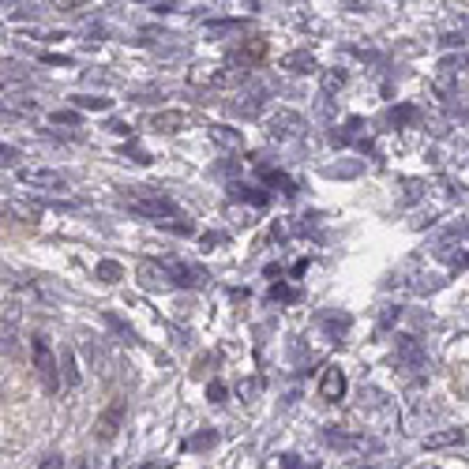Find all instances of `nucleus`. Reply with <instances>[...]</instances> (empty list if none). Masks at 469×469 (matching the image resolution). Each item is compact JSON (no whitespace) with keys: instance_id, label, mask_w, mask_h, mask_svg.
Wrapping results in <instances>:
<instances>
[{"instance_id":"nucleus-3","label":"nucleus","mask_w":469,"mask_h":469,"mask_svg":"<svg viewBox=\"0 0 469 469\" xmlns=\"http://www.w3.org/2000/svg\"><path fill=\"white\" fill-rule=\"evenodd\" d=\"M19 181L34 191H64L68 188V177L57 173V169H46V165H34V169H19Z\"/></svg>"},{"instance_id":"nucleus-2","label":"nucleus","mask_w":469,"mask_h":469,"mask_svg":"<svg viewBox=\"0 0 469 469\" xmlns=\"http://www.w3.org/2000/svg\"><path fill=\"white\" fill-rule=\"evenodd\" d=\"M34 368H38L41 383H46V391L60 387V357H53L46 334H34Z\"/></svg>"},{"instance_id":"nucleus-26","label":"nucleus","mask_w":469,"mask_h":469,"mask_svg":"<svg viewBox=\"0 0 469 469\" xmlns=\"http://www.w3.org/2000/svg\"><path fill=\"white\" fill-rule=\"evenodd\" d=\"M402 315V308H394V305H387L379 312V331H387V327H394V319Z\"/></svg>"},{"instance_id":"nucleus-29","label":"nucleus","mask_w":469,"mask_h":469,"mask_svg":"<svg viewBox=\"0 0 469 469\" xmlns=\"http://www.w3.org/2000/svg\"><path fill=\"white\" fill-rule=\"evenodd\" d=\"M105 323H110V327H113V331H117V334L124 338V342H132V338H136V334H132V327H124L117 315H105Z\"/></svg>"},{"instance_id":"nucleus-22","label":"nucleus","mask_w":469,"mask_h":469,"mask_svg":"<svg viewBox=\"0 0 469 469\" xmlns=\"http://www.w3.org/2000/svg\"><path fill=\"white\" fill-rule=\"evenodd\" d=\"M233 188V196H237V199H252L255 207H263L267 203V191H248L244 184H229Z\"/></svg>"},{"instance_id":"nucleus-24","label":"nucleus","mask_w":469,"mask_h":469,"mask_svg":"<svg viewBox=\"0 0 469 469\" xmlns=\"http://www.w3.org/2000/svg\"><path fill=\"white\" fill-rule=\"evenodd\" d=\"M49 120H53V124H68V128H79V113H75V110H57V113H49Z\"/></svg>"},{"instance_id":"nucleus-36","label":"nucleus","mask_w":469,"mask_h":469,"mask_svg":"<svg viewBox=\"0 0 469 469\" xmlns=\"http://www.w3.org/2000/svg\"><path fill=\"white\" fill-rule=\"evenodd\" d=\"M465 31H458V34H443V46H465Z\"/></svg>"},{"instance_id":"nucleus-1","label":"nucleus","mask_w":469,"mask_h":469,"mask_svg":"<svg viewBox=\"0 0 469 469\" xmlns=\"http://www.w3.org/2000/svg\"><path fill=\"white\" fill-rule=\"evenodd\" d=\"M263 128H267V136L274 139V143H293V139H301L305 136V117L296 113V110H289V105H282V110H274L267 120H263Z\"/></svg>"},{"instance_id":"nucleus-9","label":"nucleus","mask_w":469,"mask_h":469,"mask_svg":"<svg viewBox=\"0 0 469 469\" xmlns=\"http://www.w3.org/2000/svg\"><path fill=\"white\" fill-rule=\"evenodd\" d=\"M120 420H124V402H117L113 410H105V413L98 417V424H94V436H98V439H113V436H117V429H120Z\"/></svg>"},{"instance_id":"nucleus-35","label":"nucleus","mask_w":469,"mask_h":469,"mask_svg":"<svg viewBox=\"0 0 469 469\" xmlns=\"http://www.w3.org/2000/svg\"><path fill=\"white\" fill-rule=\"evenodd\" d=\"M207 398L218 406V402H226V387H222V383H210V387H207Z\"/></svg>"},{"instance_id":"nucleus-23","label":"nucleus","mask_w":469,"mask_h":469,"mask_svg":"<svg viewBox=\"0 0 469 469\" xmlns=\"http://www.w3.org/2000/svg\"><path fill=\"white\" fill-rule=\"evenodd\" d=\"M443 72H451V75H458V72H465L469 68V57H447L443 64H439Z\"/></svg>"},{"instance_id":"nucleus-25","label":"nucleus","mask_w":469,"mask_h":469,"mask_svg":"<svg viewBox=\"0 0 469 469\" xmlns=\"http://www.w3.org/2000/svg\"><path fill=\"white\" fill-rule=\"evenodd\" d=\"M244 23H241V19H222V23H210L207 31L210 34H233V31H241Z\"/></svg>"},{"instance_id":"nucleus-16","label":"nucleus","mask_w":469,"mask_h":469,"mask_svg":"<svg viewBox=\"0 0 469 469\" xmlns=\"http://www.w3.org/2000/svg\"><path fill=\"white\" fill-rule=\"evenodd\" d=\"M319 83H323V94L331 98L334 91L346 87V72L342 68H323V72H319Z\"/></svg>"},{"instance_id":"nucleus-21","label":"nucleus","mask_w":469,"mask_h":469,"mask_svg":"<svg viewBox=\"0 0 469 469\" xmlns=\"http://www.w3.org/2000/svg\"><path fill=\"white\" fill-rule=\"evenodd\" d=\"M75 105H79V110H98V113H105V110H110V98H94V94H79V98H75Z\"/></svg>"},{"instance_id":"nucleus-7","label":"nucleus","mask_w":469,"mask_h":469,"mask_svg":"<svg viewBox=\"0 0 469 469\" xmlns=\"http://www.w3.org/2000/svg\"><path fill=\"white\" fill-rule=\"evenodd\" d=\"M282 68L293 72V75H312V72H319V64H315V57L308 49H293V53L282 57Z\"/></svg>"},{"instance_id":"nucleus-31","label":"nucleus","mask_w":469,"mask_h":469,"mask_svg":"<svg viewBox=\"0 0 469 469\" xmlns=\"http://www.w3.org/2000/svg\"><path fill=\"white\" fill-rule=\"evenodd\" d=\"M0 162H4V169H8V165H15V162H19V146H12V143L0 146Z\"/></svg>"},{"instance_id":"nucleus-27","label":"nucleus","mask_w":469,"mask_h":469,"mask_svg":"<svg viewBox=\"0 0 469 469\" xmlns=\"http://www.w3.org/2000/svg\"><path fill=\"white\" fill-rule=\"evenodd\" d=\"M270 301H286V305H289V301H296V289H289V286L279 282V286L270 289Z\"/></svg>"},{"instance_id":"nucleus-8","label":"nucleus","mask_w":469,"mask_h":469,"mask_svg":"<svg viewBox=\"0 0 469 469\" xmlns=\"http://www.w3.org/2000/svg\"><path fill=\"white\" fill-rule=\"evenodd\" d=\"M342 394H346V376H342V368H327L323 379H319V398L338 402Z\"/></svg>"},{"instance_id":"nucleus-34","label":"nucleus","mask_w":469,"mask_h":469,"mask_svg":"<svg viewBox=\"0 0 469 469\" xmlns=\"http://www.w3.org/2000/svg\"><path fill=\"white\" fill-rule=\"evenodd\" d=\"M260 387H263L260 379H252V383L244 379V383H241V394H244V402H248V398H255V394H260Z\"/></svg>"},{"instance_id":"nucleus-5","label":"nucleus","mask_w":469,"mask_h":469,"mask_svg":"<svg viewBox=\"0 0 469 469\" xmlns=\"http://www.w3.org/2000/svg\"><path fill=\"white\" fill-rule=\"evenodd\" d=\"M462 443H465L462 429H439V432H429L420 439L424 451H451V447H462Z\"/></svg>"},{"instance_id":"nucleus-17","label":"nucleus","mask_w":469,"mask_h":469,"mask_svg":"<svg viewBox=\"0 0 469 469\" xmlns=\"http://www.w3.org/2000/svg\"><path fill=\"white\" fill-rule=\"evenodd\" d=\"M60 379L68 383V387H75V383H79V368H75V353L72 350H60Z\"/></svg>"},{"instance_id":"nucleus-38","label":"nucleus","mask_w":469,"mask_h":469,"mask_svg":"<svg viewBox=\"0 0 469 469\" xmlns=\"http://www.w3.org/2000/svg\"><path fill=\"white\" fill-rule=\"evenodd\" d=\"M110 132H117V136H128V124H124V120H110Z\"/></svg>"},{"instance_id":"nucleus-12","label":"nucleus","mask_w":469,"mask_h":469,"mask_svg":"<svg viewBox=\"0 0 469 469\" xmlns=\"http://www.w3.org/2000/svg\"><path fill=\"white\" fill-rule=\"evenodd\" d=\"M210 139H215L218 146H226V151H244V136L237 132V128H229V124L210 128Z\"/></svg>"},{"instance_id":"nucleus-15","label":"nucleus","mask_w":469,"mask_h":469,"mask_svg":"<svg viewBox=\"0 0 469 469\" xmlns=\"http://www.w3.org/2000/svg\"><path fill=\"white\" fill-rule=\"evenodd\" d=\"M260 177H263L267 184H274V188H282L286 196H293V191H296V184L282 173V169H274V165H260Z\"/></svg>"},{"instance_id":"nucleus-30","label":"nucleus","mask_w":469,"mask_h":469,"mask_svg":"<svg viewBox=\"0 0 469 469\" xmlns=\"http://www.w3.org/2000/svg\"><path fill=\"white\" fill-rule=\"evenodd\" d=\"M413 117H417L413 105H402V110H391V124H406V120H413Z\"/></svg>"},{"instance_id":"nucleus-13","label":"nucleus","mask_w":469,"mask_h":469,"mask_svg":"<svg viewBox=\"0 0 469 469\" xmlns=\"http://www.w3.org/2000/svg\"><path fill=\"white\" fill-rule=\"evenodd\" d=\"M184 124H188V113H181V110H165V113H155V117H151L155 132H181Z\"/></svg>"},{"instance_id":"nucleus-10","label":"nucleus","mask_w":469,"mask_h":469,"mask_svg":"<svg viewBox=\"0 0 469 469\" xmlns=\"http://www.w3.org/2000/svg\"><path fill=\"white\" fill-rule=\"evenodd\" d=\"M267 94H270L267 87H252V91H244V94H241V102H233V110H237L241 117H255V113L263 110Z\"/></svg>"},{"instance_id":"nucleus-19","label":"nucleus","mask_w":469,"mask_h":469,"mask_svg":"<svg viewBox=\"0 0 469 469\" xmlns=\"http://www.w3.org/2000/svg\"><path fill=\"white\" fill-rule=\"evenodd\" d=\"M98 279L113 286V282H120V279H124V267H120L117 260H102V263H98Z\"/></svg>"},{"instance_id":"nucleus-18","label":"nucleus","mask_w":469,"mask_h":469,"mask_svg":"<svg viewBox=\"0 0 469 469\" xmlns=\"http://www.w3.org/2000/svg\"><path fill=\"white\" fill-rule=\"evenodd\" d=\"M455 241H458V248L469 244V222H458V226H451V229H443L439 244H455Z\"/></svg>"},{"instance_id":"nucleus-20","label":"nucleus","mask_w":469,"mask_h":469,"mask_svg":"<svg viewBox=\"0 0 469 469\" xmlns=\"http://www.w3.org/2000/svg\"><path fill=\"white\" fill-rule=\"evenodd\" d=\"M218 439V432H199V436H191V439H184V451H207L210 443Z\"/></svg>"},{"instance_id":"nucleus-37","label":"nucleus","mask_w":469,"mask_h":469,"mask_svg":"<svg viewBox=\"0 0 469 469\" xmlns=\"http://www.w3.org/2000/svg\"><path fill=\"white\" fill-rule=\"evenodd\" d=\"M0 334H4V350H15V323H4Z\"/></svg>"},{"instance_id":"nucleus-33","label":"nucleus","mask_w":469,"mask_h":469,"mask_svg":"<svg viewBox=\"0 0 469 469\" xmlns=\"http://www.w3.org/2000/svg\"><path fill=\"white\" fill-rule=\"evenodd\" d=\"M207 252H215V244H226V237H222V233H203V241H199Z\"/></svg>"},{"instance_id":"nucleus-11","label":"nucleus","mask_w":469,"mask_h":469,"mask_svg":"<svg viewBox=\"0 0 469 469\" xmlns=\"http://www.w3.org/2000/svg\"><path fill=\"white\" fill-rule=\"evenodd\" d=\"M38 113V98L31 94H4V117H31Z\"/></svg>"},{"instance_id":"nucleus-14","label":"nucleus","mask_w":469,"mask_h":469,"mask_svg":"<svg viewBox=\"0 0 469 469\" xmlns=\"http://www.w3.org/2000/svg\"><path fill=\"white\" fill-rule=\"evenodd\" d=\"M139 282H143V289H165L169 286V270L155 267V263H143L139 267Z\"/></svg>"},{"instance_id":"nucleus-4","label":"nucleus","mask_w":469,"mask_h":469,"mask_svg":"<svg viewBox=\"0 0 469 469\" xmlns=\"http://www.w3.org/2000/svg\"><path fill=\"white\" fill-rule=\"evenodd\" d=\"M398 360H402V365H406V368H429V350H424L420 346V338L417 334H398Z\"/></svg>"},{"instance_id":"nucleus-32","label":"nucleus","mask_w":469,"mask_h":469,"mask_svg":"<svg viewBox=\"0 0 469 469\" xmlns=\"http://www.w3.org/2000/svg\"><path fill=\"white\" fill-rule=\"evenodd\" d=\"M146 8H151L155 15H169V12H177L181 4H173V0H155V4H146Z\"/></svg>"},{"instance_id":"nucleus-28","label":"nucleus","mask_w":469,"mask_h":469,"mask_svg":"<svg viewBox=\"0 0 469 469\" xmlns=\"http://www.w3.org/2000/svg\"><path fill=\"white\" fill-rule=\"evenodd\" d=\"M323 327H327L331 334H346V327H350V315H342V319L331 315V319H323Z\"/></svg>"},{"instance_id":"nucleus-6","label":"nucleus","mask_w":469,"mask_h":469,"mask_svg":"<svg viewBox=\"0 0 469 469\" xmlns=\"http://www.w3.org/2000/svg\"><path fill=\"white\" fill-rule=\"evenodd\" d=\"M169 279L173 286H207V270L203 267H188V263H169Z\"/></svg>"}]
</instances>
